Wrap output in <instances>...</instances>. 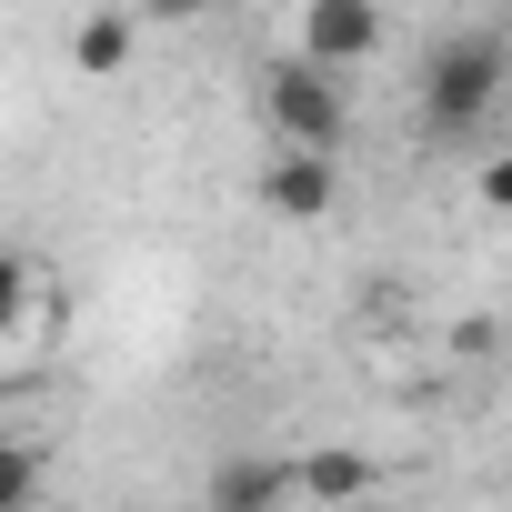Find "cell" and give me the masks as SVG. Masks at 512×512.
Here are the masks:
<instances>
[{"label": "cell", "instance_id": "1", "mask_svg": "<svg viewBox=\"0 0 512 512\" xmlns=\"http://www.w3.org/2000/svg\"><path fill=\"white\" fill-rule=\"evenodd\" d=\"M502 81H512V41H502V31H452L442 51H422V81H412V101H422V131H442V141H472V131L492 121Z\"/></svg>", "mask_w": 512, "mask_h": 512}, {"label": "cell", "instance_id": "2", "mask_svg": "<svg viewBox=\"0 0 512 512\" xmlns=\"http://www.w3.org/2000/svg\"><path fill=\"white\" fill-rule=\"evenodd\" d=\"M61 342H71V292H61V272L41 262V251H11V262H0V382L31 392V382L61 362Z\"/></svg>", "mask_w": 512, "mask_h": 512}, {"label": "cell", "instance_id": "3", "mask_svg": "<svg viewBox=\"0 0 512 512\" xmlns=\"http://www.w3.org/2000/svg\"><path fill=\"white\" fill-rule=\"evenodd\" d=\"M262 131H272V151H312V161H342V141H352V91L332 81V71H312V61H262Z\"/></svg>", "mask_w": 512, "mask_h": 512}, {"label": "cell", "instance_id": "4", "mask_svg": "<svg viewBox=\"0 0 512 512\" xmlns=\"http://www.w3.org/2000/svg\"><path fill=\"white\" fill-rule=\"evenodd\" d=\"M392 51V21L372 11V0H302L292 11V61H312V71H372Z\"/></svg>", "mask_w": 512, "mask_h": 512}, {"label": "cell", "instance_id": "5", "mask_svg": "<svg viewBox=\"0 0 512 512\" xmlns=\"http://www.w3.org/2000/svg\"><path fill=\"white\" fill-rule=\"evenodd\" d=\"M262 211L292 221V231H322L342 211V161H312V151H272L262 161Z\"/></svg>", "mask_w": 512, "mask_h": 512}, {"label": "cell", "instance_id": "6", "mask_svg": "<svg viewBox=\"0 0 512 512\" xmlns=\"http://www.w3.org/2000/svg\"><path fill=\"white\" fill-rule=\"evenodd\" d=\"M292 472H302V502H322V512H372V492H382V462L352 452V442H322Z\"/></svg>", "mask_w": 512, "mask_h": 512}, {"label": "cell", "instance_id": "7", "mask_svg": "<svg viewBox=\"0 0 512 512\" xmlns=\"http://www.w3.org/2000/svg\"><path fill=\"white\" fill-rule=\"evenodd\" d=\"M282 502H302V472H292V462L231 452V462L211 472V502H201V512H282Z\"/></svg>", "mask_w": 512, "mask_h": 512}, {"label": "cell", "instance_id": "8", "mask_svg": "<svg viewBox=\"0 0 512 512\" xmlns=\"http://www.w3.org/2000/svg\"><path fill=\"white\" fill-rule=\"evenodd\" d=\"M71 71L81 81H121L131 71V21L121 11H81L71 21Z\"/></svg>", "mask_w": 512, "mask_h": 512}, {"label": "cell", "instance_id": "9", "mask_svg": "<svg viewBox=\"0 0 512 512\" xmlns=\"http://www.w3.org/2000/svg\"><path fill=\"white\" fill-rule=\"evenodd\" d=\"M472 201H482L492 221H512V151H482V171H472Z\"/></svg>", "mask_w": 512, "mask_h": 512}]
</instances>
